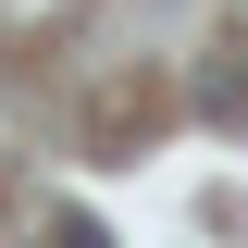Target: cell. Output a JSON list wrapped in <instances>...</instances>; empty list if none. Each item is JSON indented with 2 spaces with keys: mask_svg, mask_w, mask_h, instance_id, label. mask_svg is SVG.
Returning a JSON list of instances; mask_svg holds the SVG:
<instances>
[{
  "mask_svg": "<svg viewBox=\"0 0 248 248\" xmlns=\"http://www.w3.org/2000/svg\"><path fill=\"white\" fill-rule=\"evenodd\" d=\"M62 248H112V236H99V223H62Z\"/></svg>",
  "mask_w": 248,
  "mask_h": 248,
  "instance_id": "cell-1",
  "label": "cell"
}]
</instances>
